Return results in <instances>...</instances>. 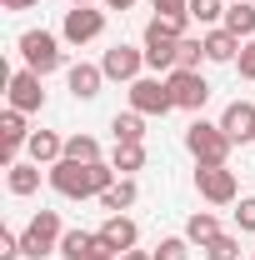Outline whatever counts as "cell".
<instances>
[{"instance_id":"obj_1","label":"cell","mask_w":255,"mask_h":260,"mask_svg":"<svg viewBox=\"0 0 255 260\" xmlns=\"http://www.w3.org/2000/svg\"><path fill=\"white\" fill-rule=\"evenodd\" d=\"M45 175H50L55 195H65V200H100V195L120 180V170L105 165V160H95V165H85V160H55V165H45Z\"/></svg>"},{"instance_id":"obj_2","label":"cell","mask_w":255,"mask_h":260,"mask_svg":"<svg viewBox=\"0 0 255 260\" xmlns=\"http://www.w3.org/2000/svg\"><path fill=\"white\" fill-rule=\"evenodd\" d=\"M60 240H65L60 210H35V215H30V225L20 230V245H25V260H45V255H60Z\"/></svg>"},{"instance_id":"obj_3","label":"cell","mask_w":255,"mask_h":260,"mask_svg":"<svg viewBox=\"0 0 255 260\" xmlns=\"http://www.w3.org/2000/svg\"><path fill=\"white\" fill-rule=\"evenodd\" d=\"M230 135H225L220 125H210V120H190V130H185V150L195 155V165H225L230 160Z\"/></svg>"},{"instance_id":"obj_4","label":"cell","mask_w":255,"mask_h":260,"mask_svg":"<svg viewBox=\"0 0 255 260\" xmlns=\"http://www.w3.org/2000/svg\"><path fill=\"white\" fill-rule=\"evenodd\" d=\"M15 45H20L25 70H35V75H50V70H60V65H65V50H60V40H55L50 30H25Z\"/></svg>"},{"instance_id":"obj_5","label":"cell","mask_w":255,"mask_h":260,"mask_svg":"<svg viewBox=\"0 0 255 260\" xmlns=\"http://www.w3.org/2000/svg\"><path fill=\"white\" fill-rule=\"evenodd\" d=\"M195 190L205 205H235L240 185H235V170L230 165H195Z\"/></svg>"},{"instance_id":"obj_6","label":"cell","mask_w":255,"mask_h":260,"mask_svg":"<svg viewBox=\"0 0 255 260\" xmlns=\"http://www.w3.org/2000/svg\"><path fill=\"white\" fill-rule=\"evenodd\" d=\"M130 110H140V115H170V110H175V95H170L165 75H140V80H130Z\"/></svg>"},{"instance_id":"obj_7","label":"cell","mask_w":255,"mask_h":260,"mask_svg":"<svg viewBox=\"0 0 255 260\" xmlns=\"http://www.w3.org/2000/svg\"><path fill=\"white\" fill-rule=\"evenodd\" d=\"M100 35H105V10H95V5H70L65 10V20H60L65 45H90Z\"/></svg>"},{"instance_id":"obj_8","label":"cell","mask_w":255,"mask_h":260,"mask_svg":"<svg viewBox=\"0 0 255 260\" xmlns=\"http://www.w3.org/2000/svg\"><path fill=\"white\" fill-rule=\"evenodd\" d=\"M140 50H145V70L170 75V70H175V50H180V40L165 30L160 20H150V25H145V45H140Z\"/></svg>"},{"instance_id":"obj_9","label":"cell","mask_w":255,"mask_h":260,"mask_svg":"<svg viewBox=\"0 0 255 260\" xmlns=\"http://www.w3.org/2000/svg\"><path fill=\"white\" fill-rule=\"evenodd\" d=\"M165 85H170V95H175V110H200V105L210 100V80H205L200 70H170Z\"/></svg>"},{"instance_id":"obj_10","label":"cell","mask_w":255,"mask_h":260,"mask_svg":"<svg viewBox=\"0 0 255 260\" xmlns=\"http://www.w3.org/2000/svg\"><path fill=\"white\" fill-rule=\"evenodd\" d=\"M30 135L35 130L25 125V110H5V115H0V165H5V170L20 160V150L30 145Z\"/></svg>"},{"instance_id":"obj_11","label":"cell","mask_w":255,"mask_h":260,"mask_svg":"<svg viewBox=\"0 0 255 260\" xmlns=\"http://www.w3.org/2000/svg\"><path fill=\"white\" fill-rule=\"evenodd\" d=\"M100 70H105V80H140V70H145V50H135V45H110L105 55H100Z\"/></svg>"},{"instance_id":"obj_12","label":"cell","mask_w":255,"mask_h":260,"mask_svg":"<svg viewBox=\"0 0 255 260\" xmlns=\"http://www.w3.org/2000/svg\"><path fill=\"white\" fill-rule=\"evenodd\" d=\"M60 255L65 260H120L105 240H100V230H65Z\"/></svg>"},{"instance_id":"obj_13","label":"cell","mask_w":255,"mask_h":260,"mask_svg":"<svg viewBox=\"0 0 255 260\" xmlns=\"http://www.w3.org/2000/svg\"><path fill=\"white\" fill-rule=\"evenodd\" d=\"M45 75H35V70H15L10 75V110H25V115H35L40 105H45V85H40Z\"/></svg>"},{"instance_id":"obj_14","label":"cell","mask_w":255,"mask_h":260,"mask_svg":"<svg viewBox=\"0 0 255 260\" xmlns=\"http://www.w3.org/2000/svg\"><path fill=\"white\" fill-rule=\"evenodd\" d=\"M220 130L235 145H250L255 140V100H230L225 115H220Z\"/></svg>"},{"instance_id":"obj_15","label":"cell","mask_w":255,"mask_h":260,"mask_svg":"<svg viewBox=\"0 0 255 260\" xmlns=\"http://www.w3.org/2000/svg\"><path fill=\"white\" fill-rule=\"evenodd\" d=\"M65 85H70V95H75V100H95L100 85H105V70L90 65V60H80V65L65 70Z\"/></svg>"},{"instance_id":"obj_16","label":"cell","mask_w":255,"mask_h":260,"mask_svg":"<svg viewBox=\"0 0 255 260\" xmlns=\"http://www.w3.org/2000/svg\"><path fill=\"white\" fill-rule=\"evenodd\" d=\"M100 240H105L115 255H125V250H135V240H140V225H135L130 215H105V225H100Z\"/></svg>"},{"instance_id":"obj_17","label":"cell","mask_w":255,"mask_h":260,"mask_svg":"<svg viewBox=\"0 0 255 260\" xmlns=\"http://www.w3.org/2000/svg\"><path fill=\"white\" fill-rule=\"evenodd\" d=\"M200 40H205V60H215V65H235L240 45H245V40H235V35L225 30V25H210V30L200 35Z\"/></svg>"},{"instance_id":"obj_18","label":"cell","mask_w":255,"mask_h":260,"mask_svg":"<svg viewBox=\"0 0 255 260\" xmlns=\"http://www.w3.org/2000/svg\"><path fill=\"white\" fill-rule=\"evenodd\" d=\"M25 160H35V165H55V160H65V140L55 135V130H35L30 145H25Z\"/></svg>"},{"instance_id":"obj_19","label":"cell","mask_w":255,"mask_h":260,"mask_svg":"<svg viewBox=\"0 0 255 260\" xmlns=\"http://www.w3.org/2000/svg\"><path fill=\"white\" fill-rule=\"evenodd\" d=\"M5 185H10V195H20V200L35 195V190H40V165H35V160H15L10 170H5Z\"/></svg>"},{"instance_id":"obj_20","label":"cell","mask_w":255,"mask_h":260,"mask_svg":"<svg viewBox=\"0 0 255 260\" xmlns=\"http://www.w3.org/2000/svg\"><path fill=\"white\" fill-rule=\"evenodd\" d=\"M225 30L235 35V40H255V5L250 0H240V5H225Z\"/></svg>"},{"instance_id":"obj_21","label":"cell","mask_w":255,"mask_h":260,"mask_svg":"<svg viewBox=\"0 0 255 260\" xmlns=\"http://www.w3.org/2000/svg\"><path fill=\"white\" fill-rule=\"evenodd\" d=\"M110 135H115V145H145V115H140V110L115 115V120H110Z\"/></svg>"},{"instance_id":"obj_22","label":"cell","mask_w":255,"mask_h":260,"mask_svg":"<svg viewBox=\"0 0 255 260\" xmlns=\"http://www.w3.org/2000/svg\"><path fill=\"white\" fill-rule=\"evenodd\" d=\"M215 235H225L220 220H215V210H195L190 220H185V240H190V245H200V250H205Z\"/></svg>"},{"instance_id":"obj_23","label":"cell","mask_w":255,"mask_h":260,"mask_svg":"<svg viewBox=\"0 0 255 260\" xmlns=\"http://www.w3.org/2000/svg\"><path fill=\"white\" fill-rule=\"evenodd\" d=\"M135 200H140V190H135V180H130V175H120V180H115L110 190L100 195V205H105L110 215H125V210L135 205Z\"/></svg>"},{"instance_id":"obj_24","label":"cell","mask_w":255,"mask_h":260,"mask_svg":"<svg viewBox=\"0 0 255 260\" xmlns=\"http://www.w3.org/2000/svg\"><path fill=\"white\" fill-rule=\"evenodd\" d=\"M65 160L95 165V160H100V140H95V135H70V140H65Z\"/></svg>"},{"instance_id":"obj_25","label":"cell","mask_w":255,"mask_h":260,"mask_svg":"<svg viewBox=\"0 0 255 260\" xmlns=\"http://www.w3.org/2000/svg\"><path fill=\"white\" fill-rule=\"evenodd\" d=\"M110 165H115L120 175H135V170H145V145H115Z\"/></svg>"},{"instance_id":"obj_26","label":"cell","mask_w":255,"mask_h":260,"mask_svg":"<svg viewBox=\"0 0 255 260\" xmlns=\"http://www.w3.org/2000/svg\"><path fill=\"white\" fill-rule=\"evenodd\" d=\"M200 60H205V40L185 35V40H180V50H175V70H200Z\"/></svg>"},{"instance_id":"obj_27","label":"cell","mask_w":255,"mask_h":260,"mask_svg":"<svg viewBox=\"0 0 255 260\" xmlns=\"http://www.w3.org/2000/svg\"><path fill=\"white\" fill-rule=\"evenodd\" d=\"M190 20H200V25L225 20V0H190Z\"/></svg>"},{"instance_id":"obj_28","label":"cell","mask_w":255,"mask_h":260,"mask_svg":"<svg viewBox=\"0 0 255 260\" xmlns=\"http://www.w3.org/2000/svg\"><path fill=\"white\" fill-rule=\"evenodd\" d=\"M150 255H155V260H185V255H190V240H185V235H165Z\"/></svg>"},{"instance_id":"obj_29","label":"cell","mask_w":255,"mask_h":260,"mask_svg":"<svg viewBox=\"0 0 255 260\" xmlns=\"http://www.w3.org/2000/svg\"><path fill=\"white\" fill-rule=\"evenodd\" d=\"M205 260H240V240L235 235H215L205 245Z\"/></svg>"},{"instance_id":"obj_30","label":"cell","mask_w":255,"mask_h":260,"mask_svg":"<svg viewBox=\"0 0 255 260\" xmlns=\"http://www.w3.org/2000/svg\"><path fill=\"white\" fill-rule=\"evenodd\" d=\"M235 225L245 230V235H255V195H240L235 200Z\"/></svg>"},{"instance_id":"obj_31","label":"cell","mask_w":255,"mask_h":260,"mask_svg":"<svg viewBox=\"0 0 255 260\" xmlns=\"http://www.w3.org/2000/svg\"><path fill=\"white\" fill-rule=\"evenodd\" d=\"M235 70H240V80H255V40L240 45V55H235Z\"/></svg>"},{"instance_id":"obj_32","label":"cell","mask_w":255,"mask_h":260,"mask_svg":"<svg viewBox=\"0 0 255 260\" xmlns=\"http://www.w3.org/2000/svg\"><path fill=\"white\" fill-rule=\"evenodd\" d=\"M20 255H25L20 235H15V230H0V260H20Z\"/></svg>"},{"instance_id":"obj_33","label":"cell","mask_w":255,"mask_h":260,"mask_svg":"<svg viewBox=\"0 0 255 260\" xmlns=\"http://www.w3.org/2000/svg\"><path fill=\"white\" fill-rule=\"evenodd\" d=\"M155 15H190V0H150Z\"/></svg>"},{"instance_id":"obj_34","label":"cell","mask_w":255,"mask_h":260,"mask_svg":"<svg viewBox=\"0 0 255 260\" xmlns=\"http://www.w3.org/2000/svg\"><path fill=\"white\" fill-rule=\"evenodd\" d=\"M0 5H5V10H35L40 0H0Z\"/></svg>"},{"instance_id":"obj_35","label":"cell","mask_w":255,"mask_h":260,"mask_svg":"<svg viewBox=\"0 0 255 260\" xmlns=\"http://www.w3.org/2000/svg\"><path fill=\"white\" fill-rule=\"evenodd\" d=\"M130 5H135V0H105V10H120V15H125Z\"/></svg>"},{"instance_id":"obj_36","label":"cell","mask_w":255,"mask_h":260,"mask_svg":"<svg viewBox=\"0 0 255 260\" xmlns=\"http://www.w3.org/2000/svg\"><path fill=\"white\" fill-rule=\"evenodd\" d=\"M120 260H155V255H150V250H125Z\"/></svg>"},{"instance_id":"obj_37","label":"cell","mask_w":255,"mask_h":260,"mask_svg":"<svg viewBox=\"0 0 255 260\" xmlns=\"http://www.w3.org/2000/svg\"><path fill=\"white\" fill-rule=\"evenodd\" d=\"M70 5H90V0H70Z\"/></svg>"},{"instance_id":"obj_38","label":"cell","mask_w":255,"mask_h":260,"mask_svg":"<svg viewBox=\"0 0 255 260\" xmlns=\"http://www.w3.org/2000/svg\"><path fill=\"white\" fill-rule=\"evenodd\" d=\"M225 5H240V0H225Z\"/></svg>"},{"instance_id":"obj_39","label":"cell","mask_w":255,"mask_h":260,"mask_svg":"<svg viewBox=\"0 0 255 260\" xmlns=\"http://www.w3.org/2000/svg\"><path fill=\"white\" fill-rule=\"evenodd\" d=\"M250 260H255V255H250Z\"/></svg>"}]
</instances>
